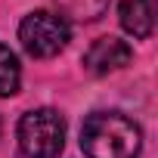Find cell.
<instances>
[{"mask_svg": "<svg viewBox=\"0 0 158 158\" xmlns=\"http://www.w3.org/2000/svg\"><path fill=\"white\" fill-rule=\"evenodd\" d=\"M81 149L87 158H136L143 130L121 112H93L81 127Z\"/></svg>", "mask_w": 158, "mask_h": 158, "instance_id": "obj_1", "label": "cell"}, {"mask_svg": "<svg viewBox=\"0 0 158 158\" xmlns=\"http://www.w3.org/2000/svg\"><path fill=\"white\" fill-rule=\"evenodd\" d=\"M16 136L25 158H59L65 143V121L56 109H31L22 115Z\"/></svg>", "mask_w": 158, "mask_h": 158, "instance_id": "obj_2", "label": "cell"}, {"mask_svg": "<svg viewBox=\"0 0 158 158\" xmlns=\"http://www.w3.org/2000/svg\"><path fill=\"white\" fill-rule=\"evenodd\" d=\"M68 37H71L68 22H62L56 13H47V10L28 13L22 19V25H19V40H22L25 53L34 56V59L59 56L68 47Z\"/></svg>", "mask_w": 158, "mask_h": 158, "instance_id": "obj_3", "label": "cell"}, {"mask_svg": "<svg viewBox=\"0 0 158 158\" xmlns=\"http://www.w3.org/2000/svg\"><path fill=\"white\" fill-rule=\"evenodd\" d=\"M130 56H133V50H130L124 40H118V37H99V40H93V44L87 47V53H84V68H87L90 74L102 77V74H112V71L124 68V65L130 62Z\"/></svg>", "mask_w": 158, "mask_h": 158, "instance_id": "obj_4", "label": "cell"}, {"mask_svg": "<svg viewBox=\"0 0 158 158\" xmlns=\"http://www.w3.org/2000/svg\"><path fill=\"white\" fill-rule=\"evenodd\" d=\"M121 28L136 40L152 37V31H155V0H124L121 3Z\"/></svg>", "mask_w": 158, "mask_h": 158, "instance_id": "obj_5", "label": "cell"}, {"mask_svg": "<svg viewBox=\"0 0 158 158\" xmlns=\"http://www.w3.org/2000/svg\"><path fill=\"white\" fill-rule=\"evenodd\" d=\"M62 22H96L112 0H53Z\"/></svg>", "mask_w": 158, "mask_h": 158, "instance_id": "obj_6", "label": "cell"}, {"mask_svg": "<svg viewBox=\"0 0 158 158\" xmlns=\"http://www.w3.org/2000/svg\"><path fill=\"white\" fill-rule=\"evenodd\" d=\"M19 84H22V65L10 47L0 44V96L19 93Z\"/></svg>", "mask_w": 158, "mask_h": 158, "instance_id": "obj_7", "label": "cell"}]
</instances>
